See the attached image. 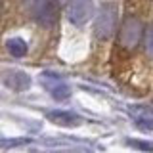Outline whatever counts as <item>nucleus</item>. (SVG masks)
<instances>
[{"label":"nucleus","instance_id":"obj_10","mask_svg":"<svg viewBox=\"0 0 153 153\" xmlns=\"http://www.w3.org/2000/svg\"><path fill=\"white\" fill-rule=\"evenodd\" d=\"M146 48L149 54H153V25L146 31Z\"/></svg>","mask_w":153,"mask_h":153},{"label":"nucleus","instance_id":"obj_5","mask_svg":"<svg viewBox=\"0 0 153 153\" xmlns=\"http://www.w3.org/2000/svg\"><path fill=\"white\" fill-rule=\"evenodd\" d=\"M40 82L46 88V92H50V96L54 100H67L71 96V88L67 84V80L61 75L52 73V71H46V73L40 75Z\"/></svg>","mask_w":153,"mask_h":153},{"label":"nucleus","instance_id":"obj_11","mask_svg":"<svg viewBox=\"0 0 153 153\" xmlns=\"http://www.w3.org/2000/svg\"><path fill=\"white\" fill-rule=\"evenodd\" d=\"M0 8H2V0H0Z\"/></svg>","mask_w":153,"mask_h":153},{"label":"nucleus","instance_id":"obj_1","mask_svg":"<svg viewBox=\"0 0 153 153\" xmlns=\"http://www.w3.org/2000/svg\"><path fill=\"white\" fill-rule=\"evenodd\" d=\"M25 8L29 16L44 27L56 25L57 19H59L57 0H25Z\"/></svg>","mask_w":153,"mask_h":153},{"label":"nucleus","instance_id":"obj_7","mask_svg":"<svg viewBox=\"0 0 153 153\" xmlns=\"http://www.w3.org/2000/svg\"><path fill=\"white\" fill-rule=\"evenodd\" d=\"M132 119L136 121V124L140 128H146V130H153V109L146 107V105H136V107L130 109Z\"/></svg>","mask_w":153,"mask_h":153},{"label":"nucleus","instance_id":"obj_4","mask_svg":"<svg viewBox=\"0 0 153 153\" xmlns=\"http://www.w3.org/2000/svg\"><path fill=\"white\" fill-rule=\"evenodd\" d=\"M65 16L73 25L82 27L94 16V0H65Z\"/></svg>","mask_w":153,"mask_h":153},{"label":"nucleus","instance_id":"obj_8","mask_svg":"<svg viewBox=\"0 0 153 153\" xmlns=\"http://www.w3.org/2000/svg\"><path fill=\"white\" fill-rule=\"evenodd\" d=\"M46 117L52 123L61 124V126H76V124H80V117L71 111H48Z\"/></svg>","mask_w":153,"mask_h":153},{"label":"nucleus","instance_id":"obj_6","mask_svg":"<svg viewBox=\"0 0 153 153\" xmlns=\"http://www.w3.org/2000/svg\"><path fill=\"white\" fill-rule=\"evenodd\" d=\"M2 80L8 88L16 90V92H21V90L29 88V84H31V76H27L19 69H6L2 73Z\"/></svg>","mask_w":153,"mask_h":153},{"label":"nucleus","instance_id":"obj_3","mask_svg":"<svg viewBox=\"0 0 153 153\" xmlns=\"http://www.w3.org/2000/svg\"><path fill=\"white\" fill-rule=\"evenodd\" d=\"M143 36H146V31H143V25L138 19V16H126L123 19L121 31H119V44L123 48H126V50L138 48Z\"/></svg>","mask_w":153,"mask_h":153},{"label":"nucleus","instance_id":"obj_9","mask_svg":"<svg viewBox=\"0 0 153 153\" xmlns=\"http://www.w3.org/2000/svg\"><path fill=\"white\" fill-rule=\"evenodd\" d=\"M6 50L10 52V56H13V57H23L27 54V50H29V46H27V42L23 40V38H8L6 40Z\"/></svg>","mask_w":153,"mask_h":153},{"label":"nucleus","instance_id":"obj_2","mask_svg":"<svg viewBox=\"0 0 153 153\" xmlns=\"http://www.w3.org/2000/svg\"><path fill=\"white\" fill-rule=\"evenodd\" d=\"M117 6L111 2H105L100 6L98 13H96L94 19V35L100 38V40H107L109 36L115 33L117 29Z\"/></svg>","mask_w":153,"mask_h":153}]
</instances>
